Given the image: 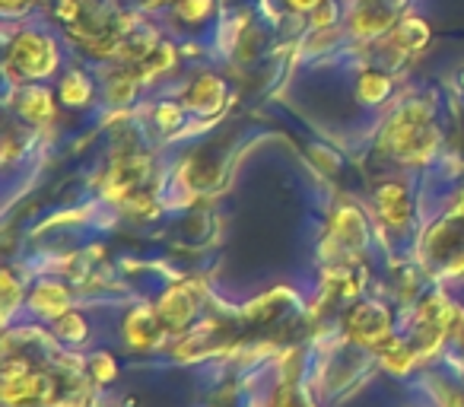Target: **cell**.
I'll use <instances>...</instances> for the list:
<instances>
[{"label": "cell", "instance_id": "cb8c5ba5", "mask_svg": "<svg viewBox=\"0 0 464 407\" xmlns=\"http://www.w3.org/2000/svg\"><path fill=\"white\" fill-rule=\"evenodd\" d=\"M0 284H4V305H7V315L10 312L16 309V303H20V290H16V280H14V271H4V280H0Z\"/></svg>", "mask_w": 464, "mask_h": 407}, {"label": "cell", "instance_id": "7402d4cb", "mask_svg": "<svg viewBox=\"0 0 464 407\" xmlns=\"http://www.w3.org/2000/svg\"><path fill=\"white\" fill-rule=\"evenodd\" d=\"M153 121H156V128H162V131L179 128L181 124V105L179 102H162L160 109L153 111Z\"/></svg>", "mask_w": 464, "mask_h": 407}, {"label": "cell", "instance_id": "7c38bea8", "mask_svg": "<svg viewBox=\"0 0 464 407\" xmlns=\"http://www.w3.org/2000/svg\"><path fill=\"white\" fill-rule=\"evenodd\" d=\"M430 35H432L430 26H426L420 16H401V20L394 23L392 33H388V45L398 48V52H404V54H417L430 45Z\"/></svg>", "mask_w": 464, "mask_h": 407}, {"label": "cell", "instance_id": "4316f807", "mask_svg": "<svg viewBox=\"0 0 464 407\" xmlns=\"http://www.w3.org/2000/svg\"><path fill=\"white\" fill-rule=\"evenodd\" d=\"M169 4H175V0H143L147 10H160V7H169Z\"/></svg>", "mask_w": 464, "mask_h": 407}, {"label": "cell", "instance_id": "d6986e66", "mask_svg": "<svg viewBox=\"0 0 464 407\" xmlns=\"http://www.w3.org/2000/svg\"><path fill=\"white\" fill-rule=\"evenodd\" d=\"M213 7H217V0H175L172 14H175V20L185 23L188 29H198L213 16Z\"/></svg>", "mask_w": 464, "mask_h": 407}, {"label": "cell", "instance_id": "8fae6325", "mask_svg": "<svg viewBox=\"0 0 464 407\" xmlns=\"http://www.w3.org/2000/svg\"><path fill=\"white\" fill-rule=\"evenodd\" d=\"M331 239H337L343 248H366V239H369V233H366V220H362V214L356 208H337L334 214H331Z\"/></svg>", "mask_w": 464, "mask_h": 407}, {"label": "cell", "instance_id": "9c48e42d", "mask_svg": "<svg viewBox=\"0 0 464 407\" xmlns=\"http://www.w3.org/2000/svg\"><path fill=\"white\" fill-rule=\"evenodd\" d=\"M29 309L45 322H54V318L67 315L73 309V290L61 280H42L29 293Z\"/></svg>", "mask_w": 464, "mask_h": 407}, {"label": "cell", "instance_id": "9a60e30c", "mask_svg": "<svg viewBox=\"0 0 464 407\" xmlns=\"http://www.w3.org/2000/svg\"><path fill=\"white\" fill-rule=\"evenodd\" d=\"M375 354H379V363L382 366L388 369V373H394V375H404L407 369L413 366V363H417V347H413V344H407L404 337H398V334H392L388 337L385 344H382L379 350H375Z\"/></svg>", "mask_w": 464, "mask_h": 407}, {"label": "cell", "instance_id": "7a4b0ae2", "mask_svg": "<svg viewBox=\"0 0 464 407\" xmlns=\"http://www.w3.org/2000/svg\"><path fill=\"white\" fill-rule=\"evenodd\" d=\"M61 67V45L52 39V33L23 26L20 33L10 39L7 58H4V71H7L10 83H42V80L54 77Z\"/></svg>", "mask_w": 464, "mask_h": 407}, {"label": "cell", "instance_id": "ba28073f", "mask_svg": "<svg viewBox=\"0 0 464 407\" xmlns=\"http://www.w3.org/2000/svg\"><path fill=\"white\" fill-rule=\"evenodd\" d=\"M14 109L20 111L23 121L42 128V124L54 121V111H58V92H52L42 83H23L20 90H16Z\"/></svg>", "mask_w": 464, "mask_h": 407}, {"label": "cell", "instance_id": "44dd1931", "mask_svg": "<svg viewBox=\"0 0 464 407\" xmlns=\"http://www.w3.org/2000/svg\"><path fill=\"white\" fill-rule=\"evenodd\" d=\"M271 407H312V401L305 398L303 388H296V385H280L277 392H274Z\"/></svg>", "mask_w": 464, "mask_h": 407}, {"label": "cell", "instance_id": "ac0fdd59", "mask_svg": "<svg viewBox=\"0 0 464 407\" xmlns=\"http://www.w3.org/2000/svg\"><path fill=\"white\" fill-rule=\"evenodd\" d=\"M52 334L58 337V341L71 344V347H80V344L90 341V322H86L83 312L71 309L67 315L54 318V322H52Z\"/></svg>", "mask_w": 464, "mask_h": 407}, {"label": "cell", "instance_id": "277c9868", "mask_svg": "<svg viewBox=\"0 0 464 407\" xmlns=\"http://www.w3.org/2000/svg\"><path fill=\"white\" fill-rule=\"evenodd\" d=\"M162 337H166V328H162L160 315H156V305L137 303L134 309L124 312L121 341L128 350H134V354H150V350L160 347Z\"/></svg>", "mask_w": 464, "mask_h": 407}, {"label": "cell", "instance_id": "603a6c76", "mask_svg": "<svg viewBox=\"0 0 464 407\" xmlns=\"http://www.w3.org/2000/svg\"><path fill=\"white\" fill-rule=\"evenodd\" d=\"M337 14H341V10H337V4H322V7L315 10V14L309 16V23H312V29H315V33H322V29H328L331 23L337 20Z\"/></svg>", "mask_w": 464, "mask_h": 407}, {"label": "cell", "instance_id": "2e32d148", "mask_svg": "<svg viewBox=\"0 0 464 407\" xmlns=\"http://www.w3.org/2000/svg\"><path fill=\"white\" fill-rule=\"evenodd\" d=\"M284 299H296V296H293L290 290H271L267 296H261L258 303H248L242 315H246L248 325H267L277 315H284V309H286Z\"/></svg>", "mask_w": 464, "mask_h": 407}, {"label": "cell", "instance_id": "ffe728a7", "mask_svg": "<svg viewBox=\"0 0 464 407\" xmlns=\"http://www.w3.org/2000/svg\"><path fill=\"white\" fill-rule=\"evenodd\" d=\"M86 375H90L92 382H96L99 388L111 385V382L118 379V363L111 354H92L90 363H86Z\"/></svg>", "mask_w": 464, "mask_h": 407}, {"label": "cell", "instance_id": "e0dca14e", "mask_svg": "<svg viewBox=\"0 0 464 407\" xmlns=\"http://www.w3.org/2000/svg\"><path fill=\"white\" fill-rule=\"evenodd\" d=\"M175 61H179V52H175L169 42H160V45L153 48L150 54H143L140 61L134 64V71H137V77L140 80H153V77H160V73H169L175 67Z\"/></svg>", "mask_w": 464, "mask_h": 407}, {"label": "cell", "instance_id": "5bb4252c", "mask_svg": "<svg viewBox=\"0 0 464 407\" xmlns=\"http://www.w3.org/2000/svg\"><path fill=\"white\" fill-rule=\"evenodd\" d=\"M96 96V83L83 71H67L58 80V102L67 109H86Z\"/></svg>", "mask_w": 464, "mask_h": 407}, {"label": "cell", "instance_id": "83f0119b", "mask_svg": "<svg viewBox=\"0 0 464 407\" xmlns=\"http://www.w3.org/2000/svg\"><path fill=\"white\" fill-rule=\"evenodd\" d=\"M458 80H461V90H464V73H461V77H458Z\"/></svg>", "mask_w": 464, "mask_h": 407}, {"label": "cell", "instance_id": "4fadbf2b", "mask_svg": "<svg viewBox=\"0 0 464 407\" xmlns=\"http://www.w3.org/2000/svg\"><path fill=\"white\" fill-rule=\"evenodd\" d=\"M394 90V80L388 71H382V67H366V71H360V77H356V102L360 105H382L388 96H392Z\"/></svg>", "mask_w": 464, "mask_h": 407}, {"label": "cell", "instance_id": "52a82bcc", "mask_svg": "<svg viewBox=\"0 0 464 407\" xmlns=\"http://www.w3.org/2000/svg\"><path fill=\"white\" fill-rule=\"evenodd\" d=\"M375 210H379V220L388 229L401 233V229L411 223V191L404 188V181H382L375 188Z\"/></svg>", "mask_w": 464, "mask_h": 407}, {"label": "cell", "instance_id": "8992f818", "mask_svg": "<svg viewBox=\"0 0 464 407\" xmlns=\"http://www.w3.org/2000/svg\"><path fill=\"white\" fill-rule=\"evenodd\" d=\"M398 23V10L388 0H356L347 14V29L356 39H375L385 35Z\"/></svg>", "mask_w": 464, "mask_h": 407}, {"label": "cell", "instance_id": "484cf974", "mask_svg": "<svg viewBox=\"0 0 464 407\" xmlns=\"http://www.w3.org/2000/svg\"><path fill=\"white\" fill-rule=\"evenodd\" d=\"M35 0H4V14L7 16H23L29 7H33Z\"/></svg>", "mask_w": 464, "mask_h": 407}, {"label": "cell", "instance_id": "d4e9b609", "mask_svg": "<svg viewBox=\"0 0 464 407\" xmlns=\"http://www.w3.org/2000/svg\"><path fill=\"white\" fill-rule=\"evenodd\" d=\"M322 4H328V0H284V7L296 16H312Z\"/></svg>", "mask_w": 464, "mask_h": 407}, {"label": "cell", "instance_id": "3957f363", "mask_svg": "<svg viewBox=\"0 0 464 407\" xmlns=\"http://www.w3.org/2000/svg\"><path fill=\"white\" fill-rule=\"evenodd\" d=\"M343 331H347L350 341L360 344V347L379 350L382 344L394 334V315L388 305L362 299V303H353L347 309V315H343Z\"/></svg>", "mask_w": 464, "mask_h": 407}, {"label": "cell", "instance_id": "5b68a950", "mask_svg": "<svg viewBox=\"0 0 464 407\" xmlns=\"http://www.w3.org/2000/svg\"><path fill=\"white\" fill-rule=\"evenodd\" d=\"M198 296H194L188 284H172L156 299V315H160L166 334H188V328L198 318Z\"/></svg>", "mask_w": 464, "mask_h": 407}, {"label": "cell", "instance_id": "30bf717a", "mask_svg": "<svg viewBox=\"0 0 464 407\" xmlns=\"http://www.w3.org/2000/svg\"><path fill=\"white\" fill-rule=\"evenodd\" d=\"M181 102H185V109L198 111V115H217L226 105V83L217 73H198V77L188 83Z\"/></svg>", "mask_w": 464, "mask_h": 407}, {"label": "cell", "instance_id": "6da1fadb", "mask_svg": "<svg viewBox=\"0 0 464 407\" xmlns=\"http://www.w3.org/2000/svg\"><path fill=\"white\" fill-rule=\"evenodd\" d=\"M379 147L388 156L411 166H423L436 156L439 147V128H436V111L430 102H407L388 118L385 131L379 137Z\"/></svg>", "mask_w": 464, "mask_h": 407}]
</instances>
